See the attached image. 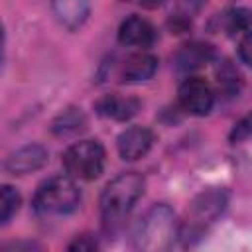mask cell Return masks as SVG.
I'll use <instances>...</instances> for the list:
<instances>
[{
	"label": "cell",
	"mask_w": 252,
	"mask_h": 252,
	"mask_svg": "<svg viewBox=\"0 0 252 252\" xmlns=\"http://www.w3.org/2000/svg\"><path fill=\"white\" fill-rule=\"evenodd\" d=\"M146 179L138 171H122L112 177L100 193V220L106 232L118 230L138 199L144 195Z\"/></svg>",
	"instance_id": "cell-1"
},
{
	"label": "cell",
	"mask_w": 252,
	"mask_h": 252,
	"mask_svg": "<svg viewBox=\"0 0 252 252\" xmlns=\"http://www.w3.org/2000/svg\"><path fill=\"white\" fill-rule=\"evenodd\" d=\"M175 238H179V222L173 209L165 203L148 209L134 228V246L138 250L161 252L171 248Z\"/></svg>",
	"instance_id": "cell-2"
},
{
	"label": "cell",
	"mask_w": 252,
	"mask_h": 252,
	"mask_svg": "<svg viewBox=\"0 0 252 252\" xmlns=\"http://www.w3.org/2000/svg\"><path fill=\"white\" fill-rule=\"evenodd\" d=\"M71 175H53L45 179L33 195V211L43 219L71 215L81 203V191Z\"/></svg>",
	"instance_id": "cell-3"
},
{
	"label": "cell",
	"mask_w": 252,
	"mask_h": 252,
	"mask_svg": "<svg viewBox=\"0 0 252 252\" xmlns=\"http://www.w3.org/2000/svg\"><path fill=\"white\" fill-rule=\"evenodd\" d=\"M106 152L98 140H79L63 152V167L77 181H93L104 169Z\"/></svg>",
	"instance_id": "cell-4"
},
{
	"label": "cell",
	"mask_w": 252,
	"mask_h": 252,
	"mask_svg": "<svg viewBox=\"0 0 252 252\" xmlns=\"http://www.w3.org/2000/svg\"><path fill=\"white\" fill-rule=\"evenodd\" d=\"M228 205V191L222 187H211L201 191L189 207V222L185 226V230L179 228V236L189 238V236H201L205 232V228L215 222L222 211Z\"/></svg>",
	"instance_id": "cell-5"
},
{
	"label": "cell",
	"mask_w": 252,
	"mask_h": 252,
	"mask_svg": "<svg viewBox=\"0 0 252 252\" xmlns=\"http://www.w3.org/2000/svg\"><path fill=\"white\" fill-rule=\"evenodd\" d=\"M181 106L195 116H205L215 104V93L211 85L201 77H187L177 91Z\"/></svg>",
	"instance_id": "cell-6"
},
{
	"label": "cell",
	"mask_w": 252,
	"mask_h": 252,
	"mask_svg": "<svg viewBox=\"0 0 252 252\" xmlns=\"http://www.w3.org/2000/svg\"><path fill=\"white\" fill-rule=\"evenodd\" d=\"M156 142V134L146 126H130L122 130L116 138L118 156L126 161H136L144 158Z\"/></svg>",
	"instance_id": "cell-7"
},
{
	"label": "cell",
	"mask_w": 252,
	"mask_h": 252,
	"mask_svg": "<svg viewBox=\"0 0 252 252\" xmlns=\"http://www.w3.org/2000/svg\"><path fill=\"white\" fill-rule=\"evenodd\" d=\"M47 159L49 154L41 144H26L6 158L4 167L12 175H28L32 171L41 169L47 163Z\"/></svg>",
	"instance_id": "cell-8"
},
{
	"label": "cell",
	"mask_w": 252,
	"mask_h": 252,
	"mask_svg": "<svg viewBox=\"0 0 252 252\" xmlns=\"http://www.w3.org/2000/svg\"><path fill=\"white\" fill-rule=\"evenodd\" d=\"M156 28L142 16H128L118 28V41L128 47L148 49L156 41Z\"/></svg>",
	"instance_id": "cell-9"
},
{
	"label": "cell",
	"mask_w": 252,
	"mask_h": 252,
	"mask_svg": "<svg viewBox=\"0 0 252 252\" xmlns=\"http://www.w3.org/2000/svg\"><path fill=\"white\" fill-rule=\"evenodd\" d=\"M94 110H96L98 116L124 122V120H130L132 116L138 114L140 100L132 98V96H120L116 93H110V94H104V96H100L96 100Z\"/></svg>",
	"instance_id": "cell-10"
},
{
	"label": "cell",
	"mask_w": 252,
	"mask_h": 252,
	"mask_svg": "<svg viewBox=\"0 0 252 252\" xmlns=\"http://www.w3.org/2000/svg\"><path fill=\"white\" fill-rule=\"evenodd\" d=\"M51 10L57 22L73 32L87 22L91 4L89 0H51Z\"/></svg>",
	"instance_id": "cell-11"
},
{
	"label": "cell",
	"mask_w": 252,
	"mask_h": 252,
	"mask_svg": "<svg viewBox=\"0 0 252 252\" xmlns=\"http://www.w3.org/2000/svg\"><path fill=\"white\" fill-rule=\"evenodd\" d=\"M158 69V59L150 53H134L130 55L122 69H120V79L124 83H140V81H148L150 77H154Z\"/></svg>",
	"instance_id": "cell-12"
},
{
	"label": "cell",
	"mask_w": 252,
	"mask_h": 252,
	"mask_svg": "<svg viewBox=\"0 0 252 252\" xmlns=\"http://www.w3.org/2000/svg\"><path fill=\"white\" fill-rule=\"evenodd\" d=\"M211 59H213V47L201 41H191L175 53V65L179 71H193Z\"/></svg>",
	"instance_id": "cell-13"
},
{
	"label": "cell",
	"mask_w": 252,
	"mask_h": 252,
	"mask_svg": "<svg viewBox=\"0 0 252 252\" xmlns=\"http://www.w3.org/2000/svg\"><path fill=\"white\" fill-rule=\"evenodd\" d=\"M87 128V116L81 108L77 106H69L63 112H59L55 116V120L51 122V132L55 136H77L79 132H83Z\"/></svg>",
	"instance_id": "cell-14"
},
{
	"label": "cell",
	"mask_w": 252,
	"mask_h": 252,
	"mask_svg": "<svg viewBox=\"0 0 252 252\" xmlns=\"http://www.w3.org/2000/svg\"><path fill=\"white\" fill-rule=\"evenodd\" d=\"M219 22L222 24V30L230 35L238 32H248L252 26V12L246 8H230L222 16H219Z\"/></svg>",
	"instance_id": "cell-15"
},
{
	"label": "cell",
	"mask_w": 252,
	"mask_h": 252,
	"mask_svg": "<svg viewBox=\"0 0 252 252\" xmlns=\"http://www.w3.org/2000/svg\"><path fill=\"white\" fill-rule=\"evenodd\" d=\"M20 203H22L20 193L12 185H2V193H0V220H2V224H6L18 213Z\"/></svg>",
	"instance_id": "cell-16"
},
{
	"label": "cell",
	"mask_w": 252,
	"mask_h": 252,
	"mask_svg": "<svg viewBox=\"0 0 252 252\" xmlns=\"http://www.w3.org/2000/svg\"><path fill=\"white\" fill-rule=\"evenodd\" d=\"M250 136H252V110H250L248 114H244V116L232 126V130H230V134H228V140H230L232 144H238V142L248 140Z\"/></svg>",
	"instance_id": "cell-17"
},
{
	"label": "cell",
	"mask_w": 252,
	"mask_h": 252,
	"mask_svg": "<svg viewBox=\"0 0 252 252\" xmlns=\"http://www.w3.org/2000/svg\"><path fill=\"white\" fill-rule=\"evenodd\" d=\"M238 55L240 59L252 67V30H248L244 33V37L240 39V45H238Z\"/></svg>",
	"instance_id": "cell-18"
},
{
	"label": "cell",
	"mask_w": 252,
	"mask_h": 252,
	"mask_svg": "<svg viewBox=\"0 0 252 252\" xmlns=\"http://www.w3.org/2000/svg\"><path fill=\"white\" fill-rule=\"evenodd\" d=\"M93 248H96V242L91 236H77L75 242L69 244V250H93Z\"/></svg>",
	"instance_id": "cell-19"
},
{
	"label": "cell",
	"mask_w": 252,
	"mask_h": 252,
	"mask_svg": "<svg viewBox=\"0 0 252 252\" xmlns=\"http://www.w3.org/2000/svg\"><path fill=\"white\" fill-rule=\"evenodd\" d=\"M124 2H132V4H138V6H144V8H156L163 0H124Z\"/></svg>",
	"instance_id": "cell-20"
}]
</instances>
